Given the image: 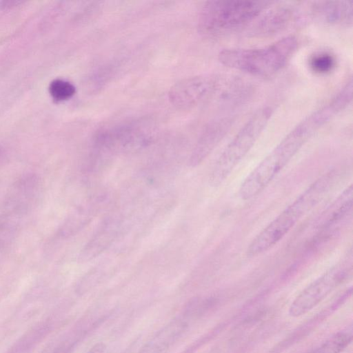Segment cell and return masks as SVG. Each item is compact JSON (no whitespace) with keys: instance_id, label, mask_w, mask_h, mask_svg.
I'll return each mask as SVG.
<instances>
[{"instance_id":"cell-12","label":"cell","mask_w":353,"mask_h":353,"mask_svg":"<svg viewBox=\"0 0 353 353\" xmlns=\"http://www.w3.org/2000/svg\"><path fill=\"white\" fill-rule=\"evenodd\" d=\"M352 1H318L310 6L312 17L330 26H350L352 24Z\"/></svg>"},{"instance_id":"cell-15","label":"cell","mask_w":353,"mask_h":353,"mask_svg":"<svg viewBox=\"0 0 353 353\" xmlns=\"http://www.w3.org/2000/svg\"><path fill=\"white\" fill-rule=\"evenodd\" d=\"M50 324L43 322L28 331L10 348L8 353H26L39 343L50 331Z\"/></svg>"},{"instance_id":"cell-20","label":"cell","mask_w":353,"mask_h":353,"mask_svg":"<svg viewBox=\"0 0 353 353\" xmlns=\"http://www.w3.org/2000/svg\"><path fill=\"white\" fill-rule=\"evenodd\" d=\"M23 3L22 1H0V10H6L16 7Z\"/></svg>"},{"instance_id":"cell-13","label":"cell","mask_w":353,"mask_h":353,"mask_svg":"<svg viewBox=\"0 0 353 353\" xmlns=\"http://www.w3.org/2000/svg\"><path fill=\"white\" fill-rule=\"evenodd\" d=\"M189 320L182 314L157 332L137 353H165L183 336Z\"/></svg>"},{"instance_id":"cell-5","label":"cell","mask_w":353,"mask_h":353,"mask_svg":"<svg viewBox=\"0 0 353 353\" xmlns=\"http://www.w3.org/2000/svg\"><path fill=\"white\" fill-rule=\"evenodd\" d=\"M41 190V179L34 173L21 176L10 185L0 210V247L15 237L37 205Z\"/></svg>"},{"instance_id":"cell-7","label":"cell","mask_w":353,"mask_h":353,"mask_svg":"<svg viewBox=\"0 0 353 353\" xmlns=\"http://www.w3.org/2000/svg\"><path fill=\"white\" fill-rule=\"evenodd\" d=\"M352 272V261L348 259L330 268L294 299L289 307L290 316L299 317L310 311L351 276Z\"/></svg>"},{"instance_id":"cell-17","label":"cell","mask_w":353,"mask_h":353,"mask_svg":"<svg viewBox=\"0 0 353 353\" xmlns=\"http://www.w3.org/2000/svg\"><path fill=\"white\" fill-rule=\"evenodd\" d=\"M48 92L51 98L57 102L70 99L76 93V88L70 81L57 78L49 84Z\"/></svg>"},{"instance_id":"cell-16","label":"cell","mask_w":353,"mask_h":353,"mask_svg":"<svg viewBox=\"0 0 353 353\" xmlns=\"http://www.w3.org/2000/svg\"><path fill=\"white\" fill-rule=\"evenodd\" d=\"M352 340V327L350 325L338 332L319 347L309 353H341Z\"/></svg>"},{"instance_id":"cell-18","label":"cell","mask_w":353,"mask_h":353,"mask_svg":"<svg viewBox=\"0 0 353 353\" xmlns=\"http://www.w3.org/2000/svg\"><path fill=\"white\" fill-rule=\"evenodd\" d=\"M336 59L333 54L328 52L321 51L312 54L309 59L310 69L318 74H326L333 70Z\"/></svg>"},{"instance_id":"cell-10","label":"cell","mask_w":353,"mask_h":353,"mask_svg":"<svg viewBox=\"0 0 353 353\" xmlns=\"http://www.w3.org/2000/svg\"><path fill=\"white\" fill-rule=\"evenodd\" d=\"M234 121L232 115L210 122L201 134L189 159L192 168L199 165L216 148L230 131Z\"/></svg>"},{"instance_id":"cell-4","label":"cell","mask_w":353,"mask_h":353,"mask_svg":"<svg viewBox=\"0 0 353 353\" xmlns=\"http://www.w3.org/2000/svg\"><path fill=\"white\" fill-rule=\"evenodd\" d=\"M272 3L248 0L206 1L199 17V32L213 37L233 31L252 22Z\"/></svg>"},{"instance_id":"cell-19","label":"cell","mask_w":353,"mask_h":353,"mask_svg":"<svg viewBox=\"0 0 353 353\" xmlns=\"http://www.w3.org/2000/svg\"><path fill=\"white\" fill-rule=\"evenodd\" d=\"M84 336L85 331L83 330L72 333L59 341L48 353H72Z\"/></svg>"},{"instance_id":"cell-2","label":"cell","mask_w":353,"mask_h":353,"mask_svg":"<svg viewBox=\"0 0 353 353\" xmlns=\"http://www.w3.org/2000/svg\"><path fill=\"white\" fill-rule=\"evenodd\" d=\"M338 178L339 172L334 170L314 181L253 239L246 250L247 256H256L276 245L324 199Z\"/></svg>"},{"instance_id":"cell-11","label":"cell","mask_w":353,"mask_h":353,"mask_svg":"<svg viewBox=\"0 0 353 353\" xmlns=\"http://www.w3.org/2000/svg\"><path fill=\"white\" fill-rule=\"evenodd\" d=\"M120 229L121 220L119 216H110L105 218L81 250L79 261L87 263L102 254L113 243Z\"/></svg>"},{"instance_id":"cell-1","label":"cell","mask_w":353,"mask_h":353,"mask_svg":"<svg viewBox=\"0 0 353 353\" xmlns=\"http://www.w3.org/2000/svg\"><path fill=\"white\" fill-rule=\"evenodd\" d=\"M324 125L317 110L297 123L245 177L239 189V197L245 201L259 194Z\"/></svg>"},{"instance_id":"cell-21","label":"cell","mask_w":353,"mask_h":353,"mask_svg":"<svg viewBox=\"0 0 353 353\" xmlns=\"http://www.w3.org/2000/svg\"><path fill=\"white\" fill-rule=\"evenodd\" d=\"M106 345L102 342L94 344L86 353H104Z\"/></svg>"},{"instance_id":"cell-3","label":"cell","mask_w":353,"mask_h":353,"mask_svg":"<svg viewBox=\"0 0 353 353\" xmlns=\"http://www.w3.org/2000/svg\"><path fill=\"white\" fill-rule=\"evenodd\" d=\"M297 48V39L288 36L264 47L223 49L218 59L227 67L255 77H269L283 68Z\"/></svg>"},{"instance_id":"cell-6","label":"cell","mask_w":353,"mask_h":353,"mask_svg":"<svg viewBox=\"0 0 353 353\" xmlns=\"http://www.w3.org/2000/svg\"><path fill=\"white\" fill-rule=\"evenodd\" d=\"M272 113V107H261L244 123L225 148L213 166L209 176V183L211 186L218 187L228 179L254 146L269 123Z\"/></svg>"},{"instance_id":"cell-14","label":"cell","mask_w":353,"mask_h":353,"mask_svg":"<svg viewBox=\"0 0 353 353\" xmlns=\"http://www.w3.org/2000/svg\"><path fill=\"white\" fill-rule=\"evenodd\" d=\"M104 201L102 194L93 195L83 201L69 214L59 229V234L68 237L78 233L92 221Z\"/></svg>"},{"instance_id":"cell-8","label":"cell","mask_w":353,"mask_h":353,"mask_svg":"<svg viewBox=\"0 0 353 353\" xmlns=\"http://www.w3.org/2000/svg\"><path fill=\"white\" fill-rule=\"evenodd\" d=\"M225 79L214 74L185 78L170 88L169 101L179 109L192 108L215 97L218 98Z\"/></svg>"},{"instance_id":"cell-9","label":"cell","mask_w":353,"mask_h":353,"mask_svg":"<svg viewBox=\"0 0 353 353\" xmlns=\"http://www.w3.org/2000/svg\"><path fill=\"white\" fill-rule=\"evenodd\" d=\"M266 10L252 21L248 30V36L267 37L276 34L288 29L298 17L297 9L289 5Z\"/></svg>"}]
</instances>
